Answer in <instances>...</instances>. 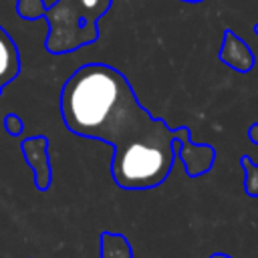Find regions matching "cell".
I'll return each instance as SVG.
<instances>
[{
    "label": "cell",
    "instance_id": "11",
    "mask_svg": "<svg viewBox=\"0 0 258 258\" xmlns=\"http://www.w3.org/2000/svg\"><path fill=\"white\" fill-rule=\"evenodd\" d=\"M210 258H230V256L228 254H212Z\"/></svg>",
    "mask_w": 258,
    "mask_h": 258
},
{
    "label": "cell",
    "instance_id": "1",
    "mask_svg": "<svg viewBox=\"0 0 258 258\" xmlns=\"http://www.w3.org/2000/svg\"><path fill=\"white\" fill-rule=\"evenodd\" d=\"M58 109L71 133L111 145V177L123 189L161 185L177 157L189 177L214 167L216 149L194 143L189 127L171 129L153 117L139 103L127 77L111 64L79 67L60 89Z\"/></svg>",
    "mask_w": 258,
    "mask_h": 258
},
{
    "label": "cell",
    "instance_id": "6",
    "mask_svg": "<svg viewBox=\"0 0 258 258\" xmlns=\"http://www.w3.org/2000/svg\"><path fill=\"white\" fill-rule=\"evenodd\" d=\"M101 244V258H133V248L127 240V236L119 232H101L99 236Z\"/></svg>",
    "mask_w": 258,
    "mask_h": 258
},
{
    "label": "cell",
    "instance_id": "9",
    "mask_svg": "<svg viewBox=\"0 0 258 258\" xmlns=\"http://www.w3.org/2000/svg\"><path fill=\"white\" fill-rule=\"evenodd\" d=\"M4 129H6L8 135L18 137V135H22V131H24V123H22V119H20L16 113H8V115L4 117Z\"/></svg>",
    "mask_w": 258,
    "mask_h": 258
},
{
    "label": "cell",
    "instance_id": "7",
    "mask_svg": "<svg viewBox=\"0 0 258 258\" xmlns=\"http://www.w3.org/2000/svg\"><path fill=\"white\" fill-rule=\"evenodd\" d=\"M240 165L244 169V189L250 198H258V163L250 155L240 157Z\"/></svg>",
    "mask_w": 258,
    "mask_h": 258
},
{
    "label": "cell",
    "instance_id": "4",
    "mask_svg": "<svg viewBox=\"0 0 258 258\" xmlns=\"http://www.w3.org/2000/svg\"><path fill=\"white\" fill-rule=\"evenodd\" d=\"M220 60L224 64H228L230 69L238 71V73H248L254 69V52L250 50V46L234 32V30H226L224 38H222V48H220Z\"/></svg>",
    "mask_w": 258,
    "mask_h": 258
},
{
    "label": "cell",
    "instance_id": "10",
    "mask_svg": "<svg viewBox=\"0 0 258 258\" xmlns=\"http://www.w3.org/2000/svg\"><path fill=\"white\" fill-rule=\"evenodd\" d=\"M248 137H250V141H252V143H256V145H258V123H254V125L248 129Z\"/></svg>",
    "mask_w": 258,
    "mask_h": 258
},
{
    "label": "cell",
    "instance_id": "3",
    "mask_svg": "<svg viewBox=\"0 0 258 258\" xmlns=\"http://www.w3.org/2000/svg\"><path fill=\"white\" fill-rule=\"evenodd\" d=\"M48 137L34 135L20 141V149L24 161L34 173V187L38 191H46L52 183V169H50V151H48Z\"/></svg>",
    "mask_w": 258,
    "mask_h": 258
},
{
    "label": "cell",
    "instance_id": "8",
    "mask_svg": "<svg viewBox=\"0 0 258 258\" xmlns=\"http://www.w3.org/2000/svg\"><path fill=\"white\" fill-rule=\"evenodd\" d=\"M46 4L44 0H18L16 2V14L22 20H38L44 18Z\"/></svg>",
    "mask_w": 258,
    "mask_h": 258
},
{
    "label": "cell",
    "instance_id": "13",
    "mask_svg": "<svg viewBox=\"0 0 258 258\" xmlns=\"http://www.w3.org/2000/svg\"><path fill=\"white\" fill-rule=\"evenodd\" d=\"M254 32H256V36H258V24H256V26H254Z\"/></svg>",
    "mask_w": 258,
    "mask_h": 258
},
{
    "label": "cell",
    "instance_id": "12",
    "mask_svg": "<svg viewBox=\"0 0 258 258\" xmlns=\"http://www.w3.org/2000/svg\"><path fill=\"white\" fill-rule=\"evenodd\" d=\"M181 2H204V0H181Z\"/></svg>",
    "mask_w": 258,
    "mask_h": 258
},
{
    "label": "cell",
    "instance_id": "2",
    "mask_svg": "<svg viewBox=\"0 0 258 258\" xmlns=\"http://www.w3.org/2000/svg\"><path fill=\"white\" fill-rule=\"evenodd\" d=\"M113 0H54L46 6L48 34L44 48L50 54H69L99 40V20Z\"/></svg>",
    "mask_w": 258,
    "mask_h": 258
},
{
    "label": "cell",
    "instance_id": "5",
    "mask_svg": "<svg viewBox=\"0 0 258 258\" xmlns=\"http://www.w3.org/2000/svg\"><path fill=\"white\" fill-rule=\"evenodd\" d=\"M20 75V50L6 28L0 26V95Z\"/></svg>",
    "mask_w": 258,
    "mask_h": 258
}]
</instances>
